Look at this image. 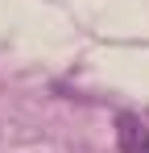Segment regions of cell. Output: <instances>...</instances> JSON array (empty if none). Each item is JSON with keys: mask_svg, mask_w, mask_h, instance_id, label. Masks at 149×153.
Here are the masks:
<instances>
[{"mask_svg": "<svg viewBox=\"0 0 149 153\" xmlns=\"http://www.w3.org/2000/svg\"><path fill=\"white\" fill-rule=\"evenodd\" d=\"M116 141H120V153H149V128L124 112L116 116Z\"/></svg>", "mask_w": 149, "mask_h": 153, "instance_id": "1", "label": "cell"}]
</instances>
